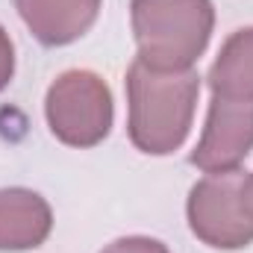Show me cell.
Wrapping results in <instances>:
<instances>
[{
  "label": "cell",
  "mask_w": 253,
  "mask_h": 253,
  "mask_svg": "<svg viewBox=\"0 0 253 253\" xmlns=\"http://www.w3.org/2000/svg\"><path fill=\"white\" fill-rule=\"evenodd\" d=\"M197 94L194 71H156L135 59L126 71L129 141L150 156L174 153L191 129Z\"/></svg>",
  "instance_id": "1"
},
{
  "label": "cell",
  "mask_w": 253,
  "mask_h": 253,
  "mask_svg": "<svg viewBox=\"0 0 253 253\" xmlns=\"http://www.w3.org/2000/svg\"><path fill=\"white\" fill-rule=\"evenodd\" d=\"M138 59L156 71H191L215 27L212 0H132Z\"/></svg>",
  "instance_id": "2"
},
{
  "label": "cell",
  "mask_w": 253,
  "mask_h": 253,
  "mask_svg": "<svg viewBox=\"0 0 253 253\" xmlns=\"http://www.w3.org/2000/svg\"><path fill=\"white\" fill-rule=\"evenodd\" d=\"M44 115L62 144L94 147L112 129V91L91 71H65L47 91Z\"/></svg>",
  "instance_id": "3"
},
{
  "label": "cell",
  "mask_w": 253,
  "mask_h": 253,
  "mask_svg": "<svg viewBox=\"0 0 253 253\" xmlns=\"http://www.w3.org/2000/svg\"><path fill=\"white\" fill-rule=\"evenodd\" d=\"M245 174L227 171V174H209L206 180L194 183L189 194V227L191 233L218 251H239L253 242V218L242 200Z\"/></svg>",
  "instance_id": "4"
},
{
  "label": "cell",
  "mask_w": 253,
  "mask_h": 253,
  "mask_svg": "<svg viewBox=\"0 0 253 253\" xmlns=\"http://www.w3.org/2000/svg\"><path fill=\"white\" fill-rule=\"evenodd\" d=\"M251 150L253 100H230L212 94L206 126L191 153V165H197L203 174H227L236 171Z\"/></svg>",
  "instance_id": "5"
},
{
  "label": "cell",
  "mask_w": 253,
  "mask_h": 253,
  "mask_svg": "<svg viewBox=\"0 0 253 253\" xmlns=\"http://www.w3.org/2000/svg\"><path fill=\"white\" fill-rule=\"evenodd\" d=\"M100 3L103 0H15L30 33L47 47H62L85 36L100 15Z\"/></svg>",
  "instance_id": "6"
},
{
  "label": "cell",
  "mask_w": 253,
  "mask_h": 253,
  "mask_svg": "<svg viewBox=\"0 0 253 253\" xmlns=\"http://www.w3.org/2000/svg\"><path fill=\"white\" fill-rule=\"evenodd\" d=\"M53 230L50 203L30 189H0V251H33Z\"/></svg>",
  "instance_id": "7"
},
{
  "label": "cell",
  "mask_w": 253,
  "mask_h": 253,
  "mask_svg": "<svg viewBox=\"0 0 253 253\" xmlns=\"http://www.w3.org/2000/svg\"><path fill=\"white\" fill-rule=\"evenodd\" d=\"M206 80L215 97L253 100V27L233 33L224 42Z\"/></svg>",
  "instance_id": "8"
},
{
  "label": "cell",
  "mask_w": 253,
  "mask_h": 253,
  "mask_svg": "<svg viewBox=\"0 0 253 253\" xmlns=\"http://www.w3.org/2000/svg\"><path fill=\"white\" fill-rule=\"evenodd\" d=\"M100 253H171L162 242L156 239H147V236H126L112 242L109 248H103Z\"/></svg>",
  "instance_id": "9"
},
{
  "label": "cell",
  "mask_w": 253,
  "mask_h": 253,
  "mask_svg": "<svg viewBox=\"0 0 253 253\" xmlns=\"http://www.w3.org/2000/svg\"><path fill=\"white\" fill-rule=\"evenodd\" d=\"M12 74H15V47H12L9 33L0 27V91L9 85Z\"/></svg>",
  "instance_id": "10"
},
{
  "label": "cell",
  "mask_w": 253,
  "mask_h": 253,
  "mask_svg": "<svg viewBox=\"0 0 253 253\" xmlns=\"http://www.w3.org/2000/svg\"><path fill=\"white\" fill-rule=\"evenodd\" d=\"M242 200H245L248 215L253 218V174H248V177H245V183H242Z\"/></svg>",
  "instance_id": "11"
}]
</instances>
